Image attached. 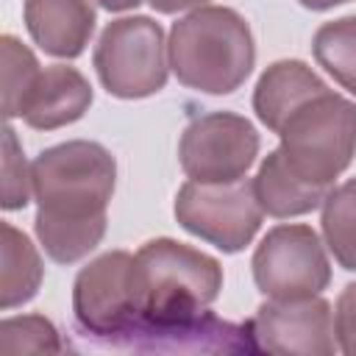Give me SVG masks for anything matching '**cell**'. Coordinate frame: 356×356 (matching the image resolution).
I'll return each instance as SVG.
<instances>
[{"mask_svg": "<svg viewBox=\"0 0 356 356\" xmlns=\"http://www.w3.org/2000/svg\"><path fill=\"white\" fill-rule=\"evenodd\" d=\"M92 61L103 89L122 100L161 92L170 72L164 31L145 14L108 22L97 39Z\"/></svg>", "mask_w": 356, "mask_h": 356, "instance_id": "5b68a950", "label": "cell"}, {"mask_svg": "<svg viewBox=\"0 0 356 356\" xmlns=\"http://www.w3.org/2000/svg\"><path fill=\"white\" fill-rule=\"evenodd\" d=\"M323 245L342 270L356 273V178L328 189L320 214Z\"/></svg>", "mask_w": 356, "mask_h": 356, "instance_id": "2e32d148", "label": "cell"}, {"mask_svg": "<svg viewBox=\"0 0 356 356\" xmlns=\"http://www.w3.org/2000/svg\"><path fill=\"white\" fill-rule=\"evenodd\" d=\"M64 350L56 325L42 314H22L6 317L0 323V353L19 356V353H58Z\"/></svg>", "mask_w": 356, "mask_h": 356, "instance_id": "d6986e66", "label": "cell"}, {"mask_svg": "<svg viewBox=\"0 0 356 356\" xmlns=\"http://www.w3.org/2000/svg\"><path fill=\"white\" fill-rule=\"evenodd\" d=\"M167 58L175 78L203 95L236 92L256 64L248 19L228 6H200L170 28Z\"/></svg>", "mask_w": 356, "mask_h": 356, "instance_id": "7a4b0ae2", "label": "cell"}, {"mask_svg": "<svg viewBox=\"0 0 356 356\" xmlns=\"http://www.w3.org/2000/svg\"><path fill=\"white\" fill-rule=\"evenodd\" d=\"M0 56H3V114L6 120H14L22 117L28 95L33 92L42 70L36 56L11 33L0 36Z\"/></svg>", "mask_w": 356, "mask_h": 356, "instance_id": "ac0fdd59", "label": "cell"}, {"mask_svg": "<svg viewBox=\"0 0 356 356\" xmlns=\"http://www.w3.org/2000/svg\"><path fill=\"white\" fill-rule=\"evenodd\" d=\"M36 197V236L58 264L89 256L106 236V211L117 184V161L89 139L42 150L31 164Z\"/></svg>", "mask_w": 356, "mask_h": 356, "instance_id": "6da1fadb", "label": "cell"}, {"mask_svg": "<svg viewBox=\"0 0 356 356\" xmlns=\"http://www.w3.org/2000/svg\"><path fill=\"white\" fill-rule=\"evenodd\" d=\"M253 281L264 298L295 300L320 295L331 281L325 248L312 225H275L259 242L253 259Z\"/></svg>", "mask_w": 356, "mask_h": 356, "instance_id": "ba28073f", "label": "cell"}, {"mask_svg": "<svg viewBox=\"0 0 356 356\" xmlns=\"http://www.w3.org/2000/svg\"><path fill=\"white\" fill-rule=\"evenodd\" d=\"M145 3L159 14H178V11H186V8H200L209 0H145Z\"/></svg>", "mask_w": 356, "mask_h": 356, "instance_id": "7402d4cb", "label": "cell"}, {"mask_svg": "<svg viewBox=\"0 0 356 356\" xmlns=\"http://www.w3.org/2000/svg\"><path fill=\"white\" fill-rule=\"evenodd\" d=\"M256 350L281 356H331L339 350L331 303L320 295L273 300L267 298L248 323Z\"/></svg>", "mask_w": 356, "mask_h": 356, "instance_id": "30bf717a", "label": "cell"}, {"mask_svg": "<svg viewBox=\"0 0 356 356\" xmlns=\"http://www.w3.org/2000/svg\"><path fill=\"white\" fill-rule=\"evenodd\" d=\"M253 189H256V197H259L264 214L278 217V220L309 214L317 206H323V200L328 195V186H317V184H309L300 175H295L278 147L273 153H267V159L259 164Z\"/></svg>", "mask_w": 356, "mask_h": 356, "instance_id": "5bb4252c", "label": "cell"}, {"mask_svg": "<svg viewBox=\"0 0 356 356\" xmlns=\"http://www.w3.org/2000/svg\"><path fill=\"white\" fill-rule=\"evenodd\" d=\"M264 209L253 181H186L175 195V220L184 231L200 236L222 253L245 250L261 228Z\"/></svg>", "mask_w": 356, "mask_h": 356, "instance_id": "8992f818", "label": "cell"}, {"mask_svg": "<svg viewBox=\"0 0 356 356\" xmlns=\"http://www.w3.org/2000/svg\"><path fill=\"white\" fill-rule=\"evenodd\" d=\"M317 64L350 95H356V14L317 28L312 42Z\"/></svg>", "mask_w": 356, "mask_h": 356, "instance_id": "e0dca14e", "label": "cell"}, {"mask_svg": "<svg viewBox=\"0 0 356 356\" xmlns=\"http://www.w3.org/2000/svg\"><path fill=\"white\" fill-rule=\"evenodd\" d=\"M22 17L31 39L56 58H78L97 19L92 0H25Z\"/></svg>", "mask_w": 356, "mask_h": 356, "instance_id": "8fae6325", "label": "cell"}, {"mask_svg": "<svg viewBox=\"0 0 356 356\" xmlns=\"http://www.w3.org/2000/svg\"><path fill=\"white\" fill-rule=\"evenodd\" d=\"M334 331H337V345L345 356H356V281L348 284L334 309Z\"/></svg>", "mask_w": 356, "mask_h": 356, "instance_id": "44dd1931", "label": "cell"}, {"mask_svg": "<svg viewBox=\"0 0 356 356\" xmlns=\"http://www.w3.org/2000/svg\"><path fill=\"white\" fill-rule=\"evenodd\" d=\"M72 312L86 334L125 337L142 317L136 256L108 250L81 267L72 284Z\"/></svg>", "mask_w": 356, "mask_h": 356, "instance_id": "52a82bcc", "label": "cell"}, {"mask_svg": "<svg viewBox=\"0 0 356 356\" xmlns=\"http://www.w3.org/2000/svg\"><path fill=\"white\" fill-rule=\"evenodd\" d=\"M278 139L295 175L331 189L356 156V103L325 89L289 114Z\"/></svg>", "mask_w": 356, "mask_h": 356, "instance_id": "277c9868", "label": "cell"}, {"mask_svg": "<svg viewBox=\"0 0 356 356\" xmlns=\"http://www.w3.org/2000/svg\"><path fill=\"white\" fill-rule=\"evenodd\" d=\"M328 83L303 61L284 58L270 64L253 89V111L261 125H267L273 134L281 131V125L289 120L295 108H300L309 97L325 92Z\"/></svg>", "mask_w": 356, "mask_h": 356, "instance_id": "4fadbf2b", "label": "cell"}, {"mask_svg": "<svg viewBox=\"0 0 356 356\" xmlns=\"http://www.w3.org/2000/svg\"><path fill=\"white\" fill-rule=\"evenodd\" d=\"M136 273L142 317L134 328H161L192 320L203 314L222 289L220 261L170 236L150 239L136 250Z\"/></svg>", "mask_w": 356, "mask_h": 356, "instance_id": "3957f363", "label": "cell"}, {"mask_svg": "<svg viewBox=\"0 0 356 356\" xmlns=\"http://www.w3.org/2000/svg\"><path fill=\"white\" fill-rule=\"evenodd\" d=\"M92 106L89 81L67 64H53L39 72L33 92L22 108L25 125L36 131H56L81 120Z\"/></svg>", "mask_w": 356, "mask_h": 356, "instance_id": "7c38bea8", "label": "cell"}, {"mask_svg": "<svg viewBox=\"0 0 356 356\" xmlns=\"http://www.w3.org/2000/svg\"><path fill=\"white\" fill-rule=\"evenodd\" d=\"M33 192L31 167L25 161L22 145L17 142V131L11 125L3 128V209L17 211L25 209Z\"/></svg>", "mask_w": 356, "mask_h": 356, "instance_id": "ffe728a7", "label": "cell"}, {"mask_svg": "<svg viewBox=\"0 0 356 356\" xmlns=\"http://www.w3.org/2000/svg\"><path fill=\"white\" fill-rule=\"evenodd\" d=\"M0 306L14 309L36 295L44 267L39 250L19 228H14L11 222H0Z\"/></svg>", "mask_w": 356, "mask_h": 356, "instance_id": "9a60e30c", "label": "cell"}, {"mask_svg": "<svg viewBox=\"0 0 356 356\" xmlns=\"http://www.w3.org/2000/svg\"><path fill=\"white\" fill-rule=\"evenodd\" d=\"M259 156V134L250 120L234 111L195 117L178 142V161L192 181H236Z\"/></svg>", "mask_w": 356, "mask_h": 356, "instance_id": "9c48e42d", "label": "cell"}, {"mask_svg": "<svg viewBox=\"0 0 356 356\" xmlns=\"http://www.w3.org/2000/svg\"><path fill=\"white\" fill-rule=\"evenodd\" d=\"M303 8H312V11H328L334 6H342V3H350V0H298Z\"/></svg>", "mask_w": 356, "mask_h": 356, "instance_id": "603a6c76", "label": "cell"}, {"mask_svg": "<svg viewBox=\"0 0 356 356\" xmlns=\"http://www.w3.org/2000/svg\"><path fill=\"white\" fill-rule=\"evenodd\" d=\"M103 8H108V11H128V8H136L139 3H145V0H97Z\"/></svg>", "mask_w": 356, "mask_h": 356, "instance_id": "cb8c5ba5", "label": "cell"}]
</instances>
